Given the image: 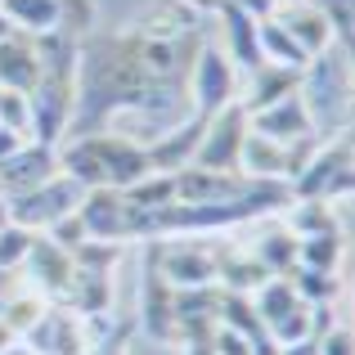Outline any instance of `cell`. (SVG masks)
Returning a JSON list of instances; mask_svg holds the SVG:
<instances>
[{
  "mask_svg": "<svg viewBox=\"0 0 355 355\" xmlns=\"http://www.w3.org/2000/svg\"><path fill=\"white\" fill-rule=\"evenodd\" d=\"M59 171L72 175L81 189H130L153 171V162L139 139L90 130V135H72L59 148Z\"/></svg>",
  "mask_w": 355,
  "mask_h": 355,
  "instance_id": "obj_1",
  "label": "cell"
},
{
  "mask_svg": "<svg viewBox=\"0 0 355 355\" xmlns=\"http://www.w3.org/2000/svg\"><path fill=\"white\" fill-rule=\"evenodd\" d=\"M81 193H86V189H81L72 175L59 171V175H50L45 184H36V189L5 198V216H9V225H23V230H32V234H50L63 216L77 211Z\"/></svg>",
  "mask_w": 355,
  "mask_h": 355,
  "instance_id": "obj_2",
  "label": "cell"
},
{
  "mask_svg": "<svg viewBox=\"0 0 355 355\" xmlns=\"http://www.w3.org/2000/svg\"><path fill=\"white\" fill-rule=\"evenodd\" d=\"M189 108H193V117H211V113H220L225 104H234V95H239V68L230 63V54L220 50L216 41H202L198 45V54H193V63H189Z\"/></svg>",
  "mask_w": 355,
  "mask_h": 355,
  "instance_id": "obj_3",
  "label": "cell"
},
{
  "mask_svg": "<svg viewBox=\"0 0 355 355\" xmlns=\"http://www.w3.org/2000/svg\"><path fill=\"white\" fill-rule=\"evenodd\" d=\"M288 193L293 198H315V202H329V198H347L351 193V130H342V139L333 144H320L306 166L288 180Z\"/></svg>",
  "mask_w": 355,
  "mask_h": 355,
  "instance_id": "obj_4",
  "label": "cell"
},
{
  "mask_svg": "<svg viewBox=\"0 0 355 355\" xmlns=\"http://www.w3.org/2000/svg\"><path fill=\"white\" fill-rule=\"evenodd\" d=\"M248 139V108L225 104L220 113H211L202 121V139L193 148V162L202 171H239V148Z\"/></svg>",
  "mask_w": 355,
  "mask_h": 355,
  "instance_id": "obj_5",
  "label": "cell"
},
{
  "mask_svg": "<svg viewBox=\"0 0 355 355\" xmlns=\"http://www.w3.org/2000/svg\"><path fill=\"white\" fill-rule=\"evenodd\" d=\"M77 225H81V239L121 243V239H135V211L121 198V189H86L77 202Z\"/></svg>",
  "mask_w": 355,
  "mask_h": 355,
  "instance_id": "obj_6",
  "label": "cell"
},
{
  "mask_svg": "<svg viewBox=\"0 0 355 355\" xmlns=\"http://www.w3.org/2000/svg\"><path fill=\"white\" fill-rule=\"evenodd\" d=\"M157 275L171 288H207L216 284L220 257L216 248H202V243H171V248H148Z\"/></svg>",
  "mask_w": 355,
  "mask_h": 355,
  "instance_id": "obj_7",
  "label": "cell"
},
{
  "mask_svg": "<svg viewBox=\"0 0 355 355\" xmlns=\"http://www.w3.org/2000/svg\"><path fill=\"white\" fill-rule=\"evenodd\" d=\"M50 175H59V144H36V139H27L14 157L0 162V198L27 193V189H36V184H45Z\"/></svg>",
  "mask_w": 355,
  "mask_h": 355,
  "instance_id": "obj_8",
  "label": "cell"
},
{
  "mask_svg": "<svg viewBox=\"0 0 355 355\" xmlns=\"http://www.w3.org/2000/svg\"><path fill=\"white\" fill-rule=\"evenodd\" d=\"M248 130L275 139V144H293V139H302V135H315V117L302 99V86H297L293 95H284L279 104L261 108V113H248Z\"/></svg>",
  "mask_w": 355,
  "mask_h": 355,
  "instance_id": "obj_9",
  "label": "cell"
},
{
  "mask_svg": "<svg viewBox=\"0 0 355 355\" xmlns=\"http://www.w3.org/2000/svg\"><path fill=\"white\" fill-rule=\"evenodd\" d=\"M171 175H175V202H230L257 184L243 171H202V166H180Z\"/></svg>",
  "mask_w": 355,
  "mask_h": 355,
  "instance_id": "obj_10",
  "label": "cell"
},
{
  "mask_svg": "<svg viewBox=\"0 0 355 355\" xmlns=\"http://www.w3.org/2000/svg\"><path fill=\"white\" fill-rule=\"evenodd\" d=\"M23 347H32V355H86V333H81V324H72V315L45 306L27 329Z\"/></svg>",
  "mask_w": 355,
  "mask_h": 355,
  "instance_id": "obj_11",
  "label": "cell"
},
{
  "mask_svg": "<svg viewBox=\"0 0 355 355\" xmlns=\"http://www.w3.org/2000/svg\"><path fill=\"white\" fill-rule=\"evenodd\" d=\"M36 81H41V54H36V41L27 32L0 36V90L27 95Z\"/></svg>",
  "mask_w": 355,
  "mask_h": 355,
  "instance_id": "obj_12",
  "label": "cell"
},
{
  "mask_svg": "<svg viewBox=\"0 0 355 355\" xmlns=\"http://www.w3.org/2000/svg\"><path fill=\"white\" fill-rule=\"evenodd\" d=\"M139 324H144V333L157 338V342L175 338V288L157 275L153 257L144 261V311H139Z\"/></svg>",
  "mask_w": 355,
  "mask_h": 355,
  "instance_id": "obj_13",
  "label": "cell"
},
{
  "mask_svg": "<svg viewBox=\"0 0 355 355\" xmlns=\"http://www.w3.org/2000/svg\"><path fill=\"white\" fill-rule=\"evenodd\" d=\"M275 18H279V27H284V32L306 50V59L333 50V27H329V18H324L320 5H306V0H302V5H279Z\"/></svg>",
  "mask_w": 355,
  "mask_h": 355,
  "instance_id": "obj_14",
  "label": "cell"
},
{
  "mask_svg": "<svg viewBox=\"0 0 355 355\" xmlns=\"http://www.w3.org/2000/svg\"><path fill=\"white\" fill-rule=\"evenodd\" d=\"M23 270L36 279V288H41L45 297L50 293H68V279H72V252L59 248L50 234H36L32 239V252H27Z\"/></svg>",
  "mask_w": 355,
  "mask_h": 355,
  "instance_id": "obj_15",
  "label": "cell"
},
{
  "mask_svg": "<svg viewBox=\"0 0 355 355\" xmlns=\"http://www.w3.org/2000/svg\"><path fill=\"white\" fill-rule=\"evenodd\" d=\"M202 121L207 117H184V121H175L171 130H162L153 144H144L153 171H180V166L193 162V148H198V139H202Z\"/></svg>",
  "mask_w": 355,
  "mask_h": 355,
  "instance_id": "obj_16",
  "label": "cell"
},
{
  "mask_svg": "<svg viewBox=\"0 0 355 355\" xmlns=\"http://www.w3.org/2000/svg\"><path fill=\"white\" fill-rule=\"evenodd\" d=\"M239 171L248 180H288V144H275V139L248 130L239 148Z\"/></svg>",
  "mask_w": 355,
  "mask_h": 355,
  "instance_id": "obj_17",
  "label": "cell"
},
{
  "mask_svg": "<svg viewBox=\"0 0 355 355\" xmlns=\"http://www.w3.org/2000/svg\"><path fill=\"white\" fill-rule=\"evenodd\" d=\"M220 18H225V41H230V63L239 72H257L261 68V45H257V18H248L239 5L220 0Z\"/></svg>",
  "mask_w": 355,
  "mask_h": 355,
  "instance_id": "obj_18",
  "label": "cell"
},
{
  "mask_svg": "<svg viewBox=\"0 0 355 355\" xmlns=\"http://www.w3.org/2000/svg\"><path fill=\"white\" fill-rule=\"evenodd\" d=\"M302 72H297V68H275V63H261L257 72H248V77H252V90H248V99H239V104L248 108V113H261V108L279 104L284 95H293V90L302 86Z\"/></svg>",
  "mask_w": 355,
  "mask_h": 355,
  "instance_id": "obj_19",
  "label": "cell"
},
{
  "mask_svg": "<svg viewBox=\"0 0 355 355\" xmlns=\"http://www.w3.org/2000/svg\"><path fill=\"white\" fill-rule=\"evenodd\" d=\"M0 14L9 18L14 32H27V36H45L63 27V14L54 0H0Z\"/></svg>",
  "mask_w": 355,
  "mask_h": 355,
  "instance_id": "obj_20",
  "label": "cell"
},
{
  "mask_svg": "<svg viewBox=\"0 0 355 355\" xmlns=\"http://www.w3.org/2000/svg\"><path fill=\"white\" fill-rule=\"evenodd\" d=\"M257 45H261V63H275V68H297L302 72L306 63V50L293 41V36L279 27V18L270 14V18H257Z\"/></svg>",
  "mask_w": 355,
  "mask_h": 355,
  "instance_id": "obj_21",
  "label": "cell"
},
{
  "mask_svg": "<svg viewBox=\"0 0 355 355\" xmlns=\"http://www.w3.org/2000/svg\"><path fill=\"white\" fill-rule=\"evenodd\" d=\"M121 198L130 202V211H157L166 202H175V175L171 171H148L144 180H135L130 189H121Z\"/></svg>",
  "mask_w": 355,
  "mask_h": 355,
  "instance_id": "obj_22",
  "label": "cell"
},
{
  "mask_svg": "<svg viewBox=\"0 0 355 355\" xmlns=\"http://www.w3.org/2000/svg\"><path fill=\"white\" fill-rule=\"evenodd\" d=\"M261 270H266L270 279H288L297 270V239L288 234L284 225H275L266 239H261V252H257Z\"/></svg>",
  "mask_w": 355,
  "mask_h": 355,
  "instance_id": "obj_23",
  "label": "cell"
},
{
  "mask_svg": "<svg viewBox=\"0 0 355 355\" xmlns=\"http://www.w3.org/2000/svg\"><path fill=\"white\" fill-rule=\"evenodd\" d=\"M342 234L338 230H329V234H311V239H297V266L306 270H329V275H338L342 266Z\"/></svg>",
  "mask_w": 355,
  "mask_h": 355,
  "instance_id": "obj_24",
  "label": "cell"
},
{
  "mask_svg": "<svg viewBox=\"0 0 355 355\" xmlns=\"http://www.w3.org/2000/svg\"><path fill=\"white\" fill-rule=\"evenodd\" d=\"M257 315H261V324H275V320H284L293 306H302V297H297V288L288 284V279H266V284H257Z\"/></svg>",
  "mask_w": 355,
  "mask_h": 355,
  "instance_id": "obj_25",
  "label": "cell"
},
{
  "mask_svg": "<svg viewBox=\"0 0 355 355\" xmlns=\"http://www.w3.org/2000/svg\"><path fill=\"white\" fill-rule=\"evenodd\" d=\"M288 284L297 288V297H302L306 306H329V302H338V275H329V270H306V266H297L293 275H288Z\"/></svg>",
  "mask_w": 355,
  "mask_h": 355,
  "instance_id": "obj_26",
  "label": "cell"
},
{
  "mask_svg": "<svg viewBox=\"0 0 355 355\" xmlns=\"http://www.w3.org/2000/svg\"><path fill=\"white\" fill-rule=\"evenodd\" d=\"M32 230L23 225H0V270H23L27 252H32Z\"/></svg>",
  "mask_w": 355,
  "mask_h": 355,
  "instance_id": "obj_27",
  "label": "cell"
},
{
  "mask_svg": "<svg viewBox=\"0 0 355 355\" xmlns=\"http://www.w3.org/2000/svg\"><path fill=\"white\" fill-rule=\"evenodd\" d=\"M0 126L23 135V139H32V108H27V95L0 90Z\"/></svg>",
  "mask_w": 355,
  "mask_h": 355,
  "instance_id": "obj_28",
  "label": "cell"
},
{
  "mask_svg": "<svg viewBox=\"0 0 355 355\" xmlns=\"http://www.w3.org/2000/svg\"><path fill=\"white\" fill-rule=\"evenodd\" d=\"M315 351H320V355H355L351 329H347V324H333L329 333H320V338H315Z\"/></svg>",
  "mask_w": 355,
  "mask_h": 355,
  "instance_id": "obj_29",
  "label": "cell"
},
{
  "mask_svg": "<svg viewBox=\"0 0 355 355\" xmlns=\"http://www.w3.org/2000/svg\"><path fill=\"white\" fill-rule=\"evenodd\" d=\"M230 5H239L248 18H270L279 9V0H230Z\"/></svg>",
  "mask_w": 355,
  "mask_h": 355,
  "instance_id": "obj_30",
  "label": "cell"
},
{
  "mask_svg": "<svg viewBox=\"0 0 355 355\" xmlns=\"http://www.w3.org/2000/svg\"><path fill=\"white\" fill-rule=\"evenodd\" d=\"M279 355H320V351H315V338H302V342H288V347H279Z\"/></svg>",
  "mask_w": 355,
  "mask_h": 355,
  "instance_id": "obj_31",
  "label": "cell"
},
{
  "mask_svg": "<svg viewBox=\"0 0 355 355\" xmlns=\"http://www.w3.org/2000/svg\"><path fill=\"white\" fill-rule=\"evenodd\" d=\"M14 293H18V288H14V270H0V306H5Z\"/></svg>",
  "mask_w": 355,
  "mask_h": 355,
  "instance_id": "obj_32",
  "label": "cell"
},
{
  "mask_svg": "<svg viewBox=\"0 0 355 355\" xmlns=\"http://www.w3.org/2000/svg\"><path fill=\"white\" fill-rule=\"evenodd\" d=\"M9 342H18V333H14V329H9V324H5V320H0V351H5V347H9Z\"/></svg>",
  "mask_w": 355,
  "mask_h": 355,
  "instance_id": "obj_33",
  "label": "cell"
},
{
  "mask_svg": "<svg viewBox=\"0 0 355 355\" xmlns=\"http://www.w3.org/2000/svg\"><path fill=\"white\" fill-rule=\"evenodd\" d=\"M0 355H32V347H23V342H9V347L0 351Z\"/></svg>",
  "mask_w": 355,
  "mask_h": 355,
  "instance_id": "obj_34",
  "label": "cell"
},
{
  "mask_svg": "<svg viewBox=\"0 0 355 355\" xmlns=\"http://www.w3.org/2000/svg\"><path fill=\"white\" fill-rule=\"evenodd\" d=\"M279 5H302V0H279Z\"/></svg>",
  "mask_w": 355,
  "mask_h": 355,
  "instance_id": "obj_35",
  "label": "cell"
}]
</instances>
